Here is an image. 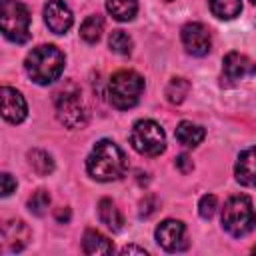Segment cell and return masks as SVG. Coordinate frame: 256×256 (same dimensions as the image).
<instances>
[{
	"instance_id": "cell-1",
	"label": "cell",
	"mask_w": 256,
	"mask_h": 256,
	"mask_svg": "<svg viewBox=\"0 0 256 256\" xmlns=\"http://www.w3.org/2000/svg\"><path fill=\"white\" fill-rule=\"evenodd\" d=\"M88 174L100 182L120 180L128 170V160L118 144L112 140H100L86 158Z\"/></svg>"
},
{
	"instance_id": "cell-2",
	"label": "cell",
	"mask_w": 256,
	"mask_h": 256,
	"mask_svg": "<svg viewBox=\"0 0 256 256\" xmlns=\"http://www.w3.org/2000/svg\"><path fill=\"white\" fill-rule=\"evenodd\" d=\"M24 66L36 84H52L64 70V54L52 44H42L26 56Z\"/></svg>"
},
{
	"instance_id": "cell-3",
	"label": "cell",
	"mask_w": 256,
	"mask_h": 256,
	"mask_svg": "<svg viewBox=\"0 0 256 256\" xmlns=\"http://www.w3.org/2000/svg\"><path fill=\"white\" fill-rule=\"evenodd\" d=\"M142 90H144V78L134 70H118L116 74H112L108 84L110 102L118 110H128L136 106Z\"/></svg>"
},
{
	"instance_id": "cell-4",
	"label": "cell",
	"mask_w": 256,
	"mask_h": 256,
	"mask_svg": "<svg viewBox=\"0 0 256 256\" xmlns=\"http://www.w3.org/2000/svg\"><path fill=\"white\" fill-rule=\"evenodd\" d=\"M222 226L228 234L240 238L254 230L256 214L248 196H232L222 208Z\"/></svg>"
},
{
	"instance_id": "cell-5",
	"label": "cell",
	"mask_w": 256,
	"mask_h": 256,
	"mask_svg": "<svg viewBox=\"0 0 256 256\" xmlns=\"http://www.w3.org/2000/svg\"><path fill=\"white\" fill-rule=\"evenodd\" d=\"M2 34L16 44H24L30 38V12L22 2L2 0L0 8Z\"/></svg>"
},
{
	"instance_id": "cell-6",
	"label": "cell",
	"mask_w": 256,
	"mask_h": 256,
	"mask_svg": "<svg viewBox=\"0 0 256 256\" xmlns=\"http://www.w3.org/2000/svg\"><path fill=\"white\" fill-rule=\"evenodd\" d=\"M132 148L144 156H158L166 148V136L154 120H138L130 132Z\"/></svg>"
},
{
	"instance_id": "cell-7",
	"label": "cell",
	"mask_w": 256,
	"mask_h": 256,
	"mask_svg": "<svg viewBox=\"0 0 256 256\" xmlns=\"http://www.w3.org/2000/svg\"><path fill=\"white\" fill-rule=\"evenodd\" d=\"M56 116L66 128H82L86 124L88 114L76 86L68 84V88L56 92Z\"/></svg>"
},
{
	"instance_id": "cell-8",
	"label": "cell",
	"mask_w": 256,
	"mask_h": 256,
	"mask_svg": "<svg viewBox=\"0 0 256 256\" xmlns=\"http://www.w3.org/2000/svg\"><path fill=\"white\" fill-rule=\"evenodd\" d=\"M156 240L168 252H182L188 248L186 226L180 220H164L156 228Z\"/></svg>"
},
{
	"instance_id": "cell-9",
	"label": "cell",
	"mask_w": 256,
	"mask_h": 256,
	"mask_svg": "<svg viewBox=\"0 0 256 256\" xmlns=\"http://www.w3.org/2000/svg\"><path fill=\"white\" fill-rule=\"evenodd\" d=\"M182 44L192 56H206L210 52V32L200 22H190L182 28Z\"/></svg>"
},
{
	"instance_id": "cell-10",
	"label": "cell",
	"mask_w": 256,
	"mask_h": 256,
	"mask_svg": "<svg viewBox=\"0 0 256 256\" xmlns=\"http://www.w3.org/2000/svg\"><path fill=\"white\" fill-rule=\"evenodd\" d=\"M0 98H2V116H4V120H8L10 124H20L28 114L24 96L18 90L10 88V86H2Z\"/></svg>"
},
{
	"instance_id": "cell-11",
	"label": "cell",
	"mask_w": 256,
	"mask_h": 256,
	"mask_svg": "<svg viewBox=\"0 0 256 256\" xmlns=\"http://www.w3.org/2000/svg\"><path fill=\"white\" fill-rule=\"evenodd\" d=\"M44 20L54 34H64L72 26V12L64 0H48L44 6Z\"/></svg>"
},
{
	"instance_id": "cell-12",
	"label": "cell",
	"mask_w": 256,
	"mask_h": 256,
	"mask_svg": "<svg viewBox=\"0 0 256 256\" xmlns=\"http://www.w3.org/2000/svg\"><path fill=\"white\" fill-rule=\"evenodd\" d=\"M30 242V228L22 220H8L2 226V244L6 252H20Z\"/></svg>"
},
{
	"instance_id": "cell-13",
	"label": "cell",
	"mask_w": 256,
	"mask_h": 256,
	"mask_svg": "<svg viewBox=\"0 0 256 256\" xmlns=\"http://www.w3.org/2000/svg\"><path fill=\"white\" fill-rule=\"evenodd\" d=\"M226 80H242L246 76H252L256 72V62L250 60L246 54L240 52H228L222 62Z\"/></svg>"
},
{
	"instance_id": "cell-14",
	"label": "cell",
	"mask_w": 256,
	"mask_h": 256,
	"mask_svg": "<svg viewBox=\"0 0 256 256\" xmlns=\"http://www.w3.org/2000/svg\"><path fill=\"white\" fill-rule=\"evenodd\" d=\"M234 172L240 184L256 188V148H248L238 156Z\"/></svg>"
},
{
	"instance_id": "cell-15",
	"label": "cell",
	"mask_w": 256,
	"mask_h": 256,
	"mask_svg": "<svg viewBox=\"0 0 256 256\" xmlns=\"http://www.w3.org/2000/svg\"><path fill=\"white\" fill-rule=\"evenodd\" d=\"M98 218L102 224H106L112 232H120L124 226V218L120 214V210L116 208V204L110 198H102L98 202Z\"/></svg>"
},
{
	"instance_id": "cell-16",
	"label": "cell",
	"mask_w": 256,
	"mask_h": 256,
	"mask_svg": "<svg viewBox=\"0 0 256 256\" xmlns=\"http://www.w3.org/2000/svg\"><path fill=\"white\" fill-rule=\"evenodd\" d=\"M82 248H84L86 254H92V256H94V254H112V250H114L112 242H110L102 232L92 230V228L84 232Z\"/></svg>"
},
{
	"instance_id": "cell-17",
	"label": "cell",
	"mask_w": 256,
	"mask_h": 256,
	"mask_svg": "<svg viewBox=\"0 0 256 256\" xmlns=\"http://www.w3.org/2000/svg\"><path fill=\"white\" fill-rule=\"evenodd\" d=\"M204 136H206L204 128L198 126V124H192V122H188V120L180 122L178 128H176V140H178L180 144H184V146H190V148L198 146V144L204 140Z\"/></svg>"
},
{
	"instance_id": "cell-18",
	"label": "cell",
	"mask_w": 256,
	"mask_h": 256,
	"mask_svg": "<svg viewBox=\"0 0 256 256\" xmlns=\"http://www.w3.org/2000/svg\"><path fill=\"white\" fill-rule=\"evenodd\" d=\"M106 10L112 14V18L128 22L138 12V0H106Z\"/></svg>"
},
{
	"instance_id": "cell-19",
	"label": "cell",
	"mask_w": 256,
	"mask_h": 256,
	"mask_svg": "<svg viewBox=\"0 0 256 256\" xmlns=\"http://www.w3.org/2000/svg\"><path fill=\"white\" fill-rule=\"evenodd\" d=\"M28 164L38 176H48L54 172V160L44 150H30L28 152Z\"/></svg>"
},
{
	"instance_id": "cell-20",
	"label": "cell",
	"mask_w": 256,
	"mask_h": 256,
	"mask_svg": "<svg viewBox=\"0 0 256 256\" xmlns=\"http://www.w3.org/2000/svg\"><path fill=\"white\" fill-rule=\"evenodd\" d=\"M208 2H210L212 14L222 18V20H232L242 10V2L240 0H208Z\"/></svg>"
},
{
	"instance_id": "cell-21",
	"label": "cell",
	"mask_w": 256,
	"mask_h": 256,
	"mask_svg": "<svg viewBox=\"0 0 256 256\" xmlns=\"http://www.w3.org/2000/svg\"><path fill=\"white\" fill-rule=\"evenodd\" d=\"M102 30H104V20H102V16H88L84 22H82V26H80V36H82V40H86L88 44H94V42H98L100 40V36H102Z\"/></svg>"
},
{
	"instance_id": "cell-22",
	"label": "cell",
	"mask_w": 256,
	"mask_h": 256,
	"mask_svg": "<svg viewBox=\"0 0 256 256\" xmlns=\"http://www.w3.org/2000/svg\"><path fill=\"white\" fill-rule=\"evenodd\" d=\"M190 92V82L186 78H172L166 86V100L170 104H182Z\"/></svg>"
},
{
	"instance_id": "cell-23",
	"label": "cell",
	"mask_w": 256,
	"mask_h": 256,
	"mask_svg": "<svg viewBox=\"0 0 256 256\" xmlns=\"http://www.w3.org/2000/svg\"><path fill=\"white\" fill-rule=\"evenodd\" d=\"M108 46L112 48V52L126 56V54L132 52V38L124 30H114L108 38Z\"/></svg>"
},
{
	"instance_id": "cell-24",
	"label": "cell",
	"mask_w": 256,
	"mask_h": 256,
	"mask_svg": "<svg viewBox=\"0 0 256 256\" xmlns=\"http://www.w3.org/2000/svg\"><path fill=\"white\" fill-rule=\"evenodd\" d=\"M50 206V194L46 190H36L30 198H28V208L32 214L36 216H42Z\"/></svg>"
},
{
	"instance_id": "cell-25",
	"label": "cell",
	"mask_w": 256,
	"mask_h": 256,
	"mask_svg": "<svg viewBox=\"0 0 256 256\" xmlns=\"http://www.w3.org/2000/svg\"><path fill=\"white\" fill-rule=\"evenodd\" d=\"M216 206H218L216 196H214V194H204V196L200 198L198 212H200V216H202V218H212V216H214V212H216Z\"/></svg>"
},
{
	"instance_id": "cell-26",
	"label": "cell",
	"mask_w": 256,
	"mask_h": 256,
	"mask_svg": "<svg viewBox=\"0 0 256 256\" xmlns=\"http://www.w3.org/2000/svg\"><path fill=\"white\" fill-rule=\"evenodd\" d=\"M156 206H158L156 198H154V196H146V198L140 202V216H142V218L152 216V214L156 212Z\"/></svg>"
},
{
	"instance_id": "cell-27",
	"label": "cell",
	"mask_w": 256,
	"mask_h": 256,
	"mask_svg": "<svg viewBox=\"0 0 256 256\" xmlns=\"http://www.w3.org/2000/svg\"><path fill=\"white\" fill-rule=\"evenodd\" d=\"M0 182H2V196H10L14 192V188H16V180L8 172H4L0 176Z\"/></svg>"
},
{
	"instance_id": "cell-28",
	"label": "cell",
	"mask_w": 256,
	"mask_h": 256,
	"mask_svg": "<svg viewBox=\"0 0 256 256\" xmlns=\"http://www.w3.org/2000/svg\"><path fill=\"white\" fill-rule=\"evenodd\" d=\"M176 166L180 168V172H190L192 168H194V164H192V160H190V156L188 154H180L178 158H176Z\"/></svg>"
},
{
	"instance_id": "cell-29",
	"label": "cell",
	"mask_w": 256,
	"mask_h": 256,
	"mask_svg": "<svg viewBox=\"0 0 256 256\" xmlns=\"http://www.w3.org/2000/svg\"><path fill=\"white\" fill-rule=\"evenodd\" d=\"M54 216H56V220L58 222H68L70 220V208H56V212H54Z\"/></svg>"
},
{
	"instance_id": "cell-30",
	"label": "cell",
	"mask_w": 256,
	"mask_h": 256,
	"mask_svg": "<svg viewBox=\"0 0 256 256\" xmlns=\"http://www.w3.org/2000/svg\"><path fill=\"white\" fill-rule=\"evenodd\" d=\"M120 254H140V256H146L148 252L144 248H138V246H124L120 250Z\"/></svg>"
},
{
	"instance_id": "cell-31",
	"label": "cell",
	"mask_w": 256,
	"mask_h": 256,
	"mask_svg": "<svg viewBox=\"0 0 256 256\" xmlns=\"http://www.w3.org/2000/svg\"><path fill=\"white\" fill-rule=\"evenodd\" d=\"M250 2H252V4H256V0H250Z\"/></svg>"
},
{
	"instance_id": "cell-32",
	"label": "cell",
	"mask_w": 256,
	"mask_h": 256,
	"mask_svg": "<svg viewBox=\"0 0 256 256\" xmlns=\"http://www.w3.org/2000/svg\"><path fill=\"white\" fill-rule=\"evenodd\" d=\"M254 252H256V246H254Z\"/></svg>"
},
{
	"instance_id": "cell-33",
	"label": "cell",
	"mask_w": 256,
	"mask_h": 256,
	"mask_svg": "<svg viewBox=\"0 0 256 256\" xmlns=\"http://www.w3.org/2000/svg\"><path fill=\"white\" fill-rule=\"evenodd\" d=\"M166 2H172V0H166Z\"/></svg>"
}]
</instances>
